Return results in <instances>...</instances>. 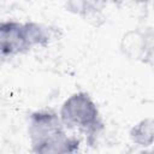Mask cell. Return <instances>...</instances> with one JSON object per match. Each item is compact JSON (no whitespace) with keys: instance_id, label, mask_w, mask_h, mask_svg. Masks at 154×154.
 Segmentation results:
<instances>
[{"instance_id":"obj_1","label":"cell","mask_w":154,"mask_h":154,"mask_svg":"<svg viewBox=\"0 0 154 154\" xmlns=\"http://www.w3.org/2000/svg\"><path fill=\"white\" fill-rule=\"evenodd\" d=\"M64 120L71 125L88 126L94 123L96 109L85 95L72 96L63 108Z\"/></svg>"},{"instance_id":"obj_2","label":"cell","mask_w":154,"mask_h":154,"mask_svg":"<svg viewBox=\"0 0 154 154\" xmlns=\"http://www.w3.org/2000/svg\"><path fill=\"white\" fill-rule=\"evenodd\" d=\"M34 125L35 131L32 137H37V141H35L37 150L42 152L43 149V152H51V146L57 144V142L59 143L63 135L58 124L55 123V118L49 114L40 116Z\"/></svg>"},{"instance_id":"obj_3","label":"cell","mask_w":154,"mask_h":154,"mask_svg":"<svg viewBox=\"0 0 154 154\" xmlns=\"http://www.w3.org/2000/svg\"><path fill=\"white\" fill-rule=\"evenodd\" d=\"M29 29L22 25L7 23L0 25V51L4 53H16L25 48L29 40Z\"/></svg>"}]
</instances>
